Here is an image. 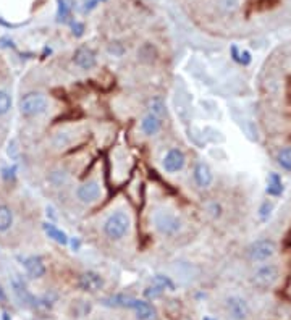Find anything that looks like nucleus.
<instances>
[{"label":"nucleus","mask_w":291,"mask_h":320,"mask_svg":"<svg viewBox=\"0 0 291 320\" xmlns=\"http://www.w3.org/2000/svg\"><path fill=\"white\" fill-rule=\"evenodd\" d=\"M162 126V118L155 117L154 114L146 115L141 121V129L144 131L148 136H154L155 133H159V129Z\"/></svg>","instance_id":"obj_15"},{"label":"nucleus","mask_w":291,"mask_h":320,"mask_svg":"<svg viewBox=\"0 0 291 320\" xmlns=\"http://www.w3.org/2000/svg\"><path fill=\"white\" fill-rule=\"evenodd\" d=\"M152 285L159 286L160 290H169V291H175V285L169 277H163V275H155Z\"/></svg>","instance_id":"obj_22"},{"label":"nucleus","mask_w":291,"mask_h":320,"mask_svg":"<svg viewBox=\"0 0 291 320\" xmlns=\"http://www.w3.org/2000/svg\"><path fill=\"white\" fill-rule=\"evenodd\" d=\"M71 29H73V34L75 36H83L84 26L81 23H78V21H75V23H71Z\"/></svg>","instance_id":"obj_29"},{"label":"nucleus","mask_w":291,"mask_h":320,"mask_svg":"<svg viewBox=\"0 0 291 320\" xmlns=\"http://www.w3.org/2000/svg\"><path fill=\"white\" fill-rule=\"evenodd\" d=\"M130 227H131V220H130V215L125 214L123 211H117L112 214L104 223V233L107 238L110 239H121L125 236L128 231H130Z\"/></svg>","instance_id":"obj_2"},{"label":"nucleus","mask_w":291,"mask_h":320,"mask_svg":"<svg viewBox=\"0 0 291 320\" xmlns=\"http://www.w3.org/2000/svg\"><path fill=\"white\" fill-rule=\"evenodd\" d=\"M128 309L134 311V314L138 315L139 320H155L157 318V312H155V309L146 301H139V299L131 297L130 303H128Z\"/></svg>","instance_id":"obj_9"},{"label":"nucleus","mask_w":291,"mask_h":320,"mask_svg":"<svg viewBox=\"0 0 291 320\" xmlns=\"http://www.w3.org/2000/svg\"><path fill=\"white\" fill-rule=\"evenodd\" d=\"M238 62L243 63V65H249V63H251V53H249L248 50L240 52V59H238Z\"/></svg>","instance_id":"obj_28"},{"label":"nucleus","mask_w":291,"mask_h":320,"mask_svg":"<svg viewBox=\"0 0 291 320\" xmlns=\"http://www.w3.org/2000/svg\"><path fill=\"white\" fill-rule=\"evenodd\" d=\"M13 225V211L5 204H0V233H5Z\"/></svg>","instance_id":"obj_16"},{"label":"nucleus","mask_w":291,"mask_h":320,"mask_svg":"<svg viewBox=\"0 0 291 320\" xmlns=\"http://www.w3.org/2000/svg\"><path fill=\"white\" fill-rule=\"evenodd\" d=\"M280 277V269L275 263H265V266L256 269V272L251 277V283L259 290H268L278 281Z\"/></svg>","instance_id":"obj_4"},{"label":"nucleus","mask_w":291,"mask_h":320,"mask_svg":"<svg viewBox=\"0 0 291 320\" xmlns=\"http://www.w3.org/2000/svg\"><path fill=\"white\" fill-rule=\"evenodd\" d=\"M227 311L234 320H248L251 315V309L243 297L231 296L227 299Z\"/></svg>","instance_id":"obj_6"},{"label":"nucleus","mask_w":291,"mask_h":320,"mask_svg":"<svg viewBox=\"0 0 291 320\" xmlns=\"http://www.w3.org/2000/svg\"><path fill=\"white\" fill-rule=\"evenodd\" d=\"M12 108V97L5 89H0V117H4Z\"/></svg>","instance_id":"obj_20"},{"label":"nucleus","mask_w":291,"mask_h":320,"mask_svg":"<svg viewBox=\"0 0 291 320\" xmlns=\"http://www.w3.org/2000/svg\"><path fill=\"white\" fill-rule=\"evenodd\" d=\"M277 252V244L272 239H257L248 248V257L252 262H265L272 259Z\"/></svg>","instance_id":"obj_5"},{"label":"nucleus","mask_w":291,"mask_h":320,"mask_svg":"<svg viewBox=\"0 0 291 320\" xmlns=\"http://www.w3.org/2000/svg\"><path fill=\"white\" fill-rule=\"evenodd\" d=\"M152 223H154L155 230H157L160 235H165V236H173L183 228L181 218L178 215H175L173 212H170V211L154 212Z\"/></svg>","instance_id":"obj_3"},{"label":"nucleus","mask_w":291,"mask_h":320,"mask_svg":"<svg viewBox=\"0 0 291 320\" xmlns=\"http://www.w3.org/2000/svg\"><path fill=\"white\" fill-rule=\"evenodd\" d=\"M76 196H78V199H80L81 202H84V204L94 202V201L99 199V196H100V184L94 180L86 181L78 187Z\"/></svg>","instance_id":"obj_8"},{"label":"nucleus","mask_w":291,"mask_h":320,"mask_svg":"<svg viewBox=\"0 0 291 320\" xmlns=\"http://www.w3.org/2000/svg\"><path fill=\"white\" fill-rule=\"evenodd\" d=\"M78 286H80V290H83V291L96 293L104 286V278L100 277L99 273L89 270V272H84L80 275V278H78Z\"/></svg>","instance_id":"obj_7"},{"label":"nucleus","mask_w":291,"mask_h":320,"mask_svg":"<svg viewBox=\"0 0 291 320\" xmlns=\"http://www.w3.org/2000/svg\"><path fill=\"white\" fill-rule=\"evenodd\" d=\"M57 2H59L57 18H59V21H66L70 16V12H71V2L70 0H57Z\"/></svg>","instance_id":"obj_21"},{"label":"nucleus","mask_w":291,"mask_h":320,"mask_svg":"<svg viewBox=\"0 0 291 320\" xmlns=\"http://www.w3.org/2000/svg\"><path fill=\"white\" fill-rule=\"evenodd\" d=\"M49 180H50V183L55 184V186H62V184L66 181V172H63V170L52 172L50 176H49Z\"/></svg>","instance_id":"obj_24"},{"label":"nucleus","mask_w":291,"mask_h":320,"mask_svg":"<svg viewBox=\"0 0 291 320\" xmlns=\"http://www.w3.org/2000/svg\"><path fill=\"white\" fill-rule=\"evenodd\" d=\"M7 152H8V156L12 157V159H16V152H18V147H16V142L15 141H12L8 144V149H7Z\"/></svg>","instance_id":"obj_30"},{"label":"nucleus","mask_w":291,"mask_h":320,"mask_svg":"<svg viewBox=\"0 0 291 320\" xmlns=\"http://www.w3.org/2000/svg\"><path fill=\"white\" fill-rule=\"evenodd\" d=\"M151 114H154L159 118H162L165 115V104L160 97H154L151 101Z\"/></svg>","instance_id":"obj_23"},{"label":"nucleus","mask_w":291,"mask_h":320,"mask_svg":"<svg viewBox=\"0 0 291 320\" xmlns=\"http://www.w3.org/2000/svg\"><path fill=\"white\" fill-rule=\"evenodd\" d=\"M44 231H46V235L53 239L55 242H59V244H68V236H66L62 230H59L55 225L52 223H44Z\"/></svg>","instance_id":"obj_18"},{"label":"nucleus","mask_w":291,"mask_h":320,"mask_svg":"<svg viewBox=\"0 0 291 320\" xmlns=\"http://www.w3.org/2000/svg\"><path fill=\"white\" fill-rule=\"evenodd\" d=\"M241 0H220V5L225 12H234L240 7Z\"/></svg>","instance_id":"obj_25"},{"label":"nucleus","mask_w":291,"mask_h":320,"mask_svg":"<svg viewBox=\"0 0 291 320\" xmlns=\"http://www.w3.org/2000/svg\"><path fill=\"white\" fill-rule=\"evenodd\" d=\"M73 62L83 70H91L96 65V53L89 47H80L73 55Z\"/></svg>","instance_id":"obj_13"},{"label":"nucleus","mask_w":291,"mask_h":320,"mask_svg":"<svg viewBox=\"0 0 291 320\" xmlns=\"http://www.w3.org/2000/svg\"><path fill=\"white\" fill-rule=\"evenodd\" d=\"M212 180H214V176H212V170L209 165L204 162H197L194 167V181L197 183V186L207 187L210 186Z\"/></svg>","instance_id":"obj_14"},{"label":"nucleus","mask_w":291,"mask_h":320,"mask_svg":"<svg viewBox=\"0 0 291 320\" xmlns=\"http://www.w3.org/2000/svg\"><path fill=\"white\" fill-rule=\"evenodd\" d=\"M277 163L285 172H291V147H283V149L278 150V154H277Z\"/></svg>","instance_id":"obj_19"},{"label":"nucleus","mask_w":291,"mask_h":320,"mask_svg":"<svg viewBox=\"0 0 291 320\" xmlns=\"http://www.w3.org/2000/svg\"><path fill=\"white\" fill-rule=\"evenodd\" d=\"M272 209H274V205H272L270 202H268V201H265V202L261 205V209H259V215H261V218H262V220H267L268 217H270Z\"/></svg>","instance_id":"obj_26"},{"label":"nucleus","mask_w":291,"mask_h":320,"mask_svg":"<svg viewBox=\"0 0 291 320\" xmlns=\"http://www.w3.org/2000/svg\"><path fill=\"white\" fill-rule=\"evenodd\" d=\"M267 194L268 196H282L283 194V183L277 173H270L267 178Z\"/></svg>","instance_id":"obj_17"},{"label":"nucleus","mask_w":291,"mask_h":320,"mask_svg":"<svg viewBox=\"0 0 291 320\" xmlns=\"http://www.w3.org/2000/svg\"><path fill=\"white\" fill-rule=\"evenodd\" d=\"M49 108V101L47 97L41 92H28L21 97L20 101V112L26 118L39 117L42 114H46Z\"/></svg>","instance_id":"obj_1"},{"label":"nucleus","mask_w":291,"mask_h":320,"mask_svg":"<svg viewBox=\"0 0 291 320\" xmlns=\"http://www.w3.org/2000/svg\"><path fill=\"white\" fill-rule=\"evenodd\" d=\"M185 167V154L180 149H172L163 159V168L169 173H176Z\"/></svg>","instance_id":"obj_11"},{"label":"nucleus","mask_w":291,"mask_h":320,"mask_svg":"<svg viewBox=\"0 0 291 320\" xmlns=\"http://www.w3.org/2000/svg\"><path fill=\"white\" fill-rule=\"evenodd\" d=\"M71 246H73V249H80V241H78V239H71Z\"/></svg>","instance_id":"obj_31"},{"label":"nucleus","mask_w":291,"mask_h":320,"mask_svg":"<svg viewBox=\"0 0 291 320\" xmlns=\"http://www.w3.org/2000/svg\"><path fill=\"white\" fill-rule=\"evenodd\" d=\"M10 285H12V290H13V294H15V297L16 299L21 303V304H25V306H28V304H31L32 301V296H31V293H29V290H28V286H26V283H25V280L20 277V275H13L12 277V280H10Z\"/></svg>","instance_id":"obj_10"},{"label":"nucleus","mask_w":291,"mask_h":320,"mask_svg":"<svg viewBox=\"0 0 291 320\" xmlns=\"http://www.w3.org/2000/svg\"><path fill=\"white\" fill-rule=\"evenodd\" d=\"M23 267H25L29 278L38 280V278H42L44 275H46V263H44V260L39 256L26 257L23 260Z\"/></svg>","instance_id":"obj_12"},{"label":"nucleus","mask_w":291,"mask_h":320,"mask_svg":"<svg viewBox=\"0 0 291 320\" xmlns=\"http://www.w3.org/2000/svg\"><path fill=\"white\" fill-rule=\"evenodd\" d=\"M162 291L163 290H160L159 286L152 285V286H149V288H146L144 294H146V297H149V299H154V297H159L162 294Z\"/></svg>","instance_id":"obj_27"},{"label":"nucleus","mask_w":291,"mask_h":320,"mask_svg":"<svg viewBox=\"0 0 291 320\" xmlns=\"http://www.w3.org/2000/svg\"><path fill=\"white\" fill-rule=\"evenodd\" d=\"M203 320H215V318H212V317H204Z\"/></svg>","instance_id":"obj_32"}]
</instances>
